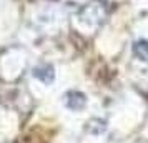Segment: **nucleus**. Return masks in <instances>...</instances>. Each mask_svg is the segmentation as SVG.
Masks as SVG:
<instances>
[{
	"label": "nucleus",
	"instance_id": "nucleus-1",
	"mask_svg": "<svg viewBox=\"0 0 148 143\" xmlns=\"http://www.w3.org/2000/svg\"><path fill=\"white\" fill-rule=\"evenodd\" d=\"M65 98H67V107L70 110H82L87 103L85 95L80 92H70V93H67Z\"/></svg>",
	"mask_w": 148,
	"mask_h": 143
},
{
	"label": "nucleus",
	"instance_id": "nucleus-2",
	"mask_svg": "<svg viewBox=\"0 0 148 143\" xmlns=\"http://www.w3.org/2000/svg\"><path fill=\"white\" fill-rule=\"evenodd\" d=\"M34 75H35V78H38L40 82L48 85V83L53 82L55 72H53V67H50V65H40V67H37L34 70Z\"/></svg>",
	"mask_w": 148,
	"mask_h": 143
},
{
	"label": "nucleus",
	"instance_id": "nucleus-3",
	"mask_svg": "<svg viewBox=\"0 0 148 143\" xmlns=\"http://www.w3.org/2000/svg\"><path fill=\"white\" fill-rule=\"evenodd\" d=\"M133 52H135V55H136L140 60L148 62V42H147V40H138V42H135Z\"/></svg>",
	"mask_w": 148,
	"mask_h": 143
}]
</instances>
